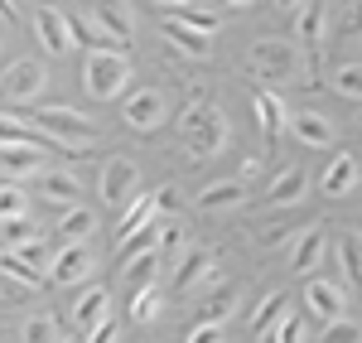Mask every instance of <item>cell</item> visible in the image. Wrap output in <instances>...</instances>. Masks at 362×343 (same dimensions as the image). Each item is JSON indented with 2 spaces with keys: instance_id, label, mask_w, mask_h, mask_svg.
Returning a JSON list of instances; mask_svg holds the SVG:
<instances>
[{
  "instance_id": "1",
  "label": "cell",
  "mask_w": 362,
  "mask_h": 343,
  "mask_svg": "<svg viewBox=\"0 0 362 343\" xmlns=\"http://www.w3.org/2000/svg\"><path fill=\"white\" fill-rule=\"evenodd\" d=\"M34 131L54 145V150H68V155H87L92 145L102 141L97 121L83 116V112H73V107H39V112H34Z\"/></svg>"
},
{
  "instance_id": "50",
  "label": "cell",
  "mask_w": 362,
  "mask_h": 343,
  "mask_svg": "<svg viewBox=\"0 0 362 343\" xmlns=\"http://www.w3.org/2000/svg\"><path fill=\"white\" fill-rule=\"evenodd\" d=\"M223 5H232V10H247V5H256V0H223Z\"/></svg>"
},
{
  "instance_id": "25",
  "label": "cell",
  "mask_w": 362,
  "mask_h": 343,
  "mask_svg": "<svg viewBox=\"0 0 362 343\" xmlns=\"http://www.w3.org/2000/svg\"><path fill=\"white\" fill-rule=\"evenodd\" d=\"M358 160L353 155H338V160H329V170H324V194L329 199H343V194H353L358 189Z\"/></svg>"
},
{
  "instance_id": "9",
  "label": "cell",
  "mask_w": 362,
  "mask_h": 343,
  "mask_svg": "<svg viewBox=\"0 0 362 343\" xmlns=\"http://www.w3.org/2000/svg\"><path fill=\"white\" fill-rule=\"evenodd\" d=\"M324 228H329V223H309L300 237H290V266H295L300 276H309L319 261L329 257V247H334V242H329V232H324Z\"/></svg>"
},
{
  "instance_id": "48",
  "label": "cell",
  "mask_w": 362,
  "mask_h": 343,
  "mask_svg": "<svg viewBox=\"0 0 362 343\" xmlns=\"http://www.w3.org/2000/svg\"><path fill=\"white\" fill-rule=\"evenodd\" d=\"M271 5H276V10H290V15H300V10H305V0H271Z\"/></svg>"
},
{
  "instance_id": "20",
  "label": "cell",
  "mask_w": 362,
  "mask_h": 343,
  "mask_svg": "<svg viewBox=\"0 0 362 343\" xmlns=\"http://www.w3.org/2000/svg\"><path fill=\"white\" fill-rule=\"evenodd\" d=\"M44 145H5L0 150V170L15 174V179H39L44 174Z\"/></svg>"
},
{
  "instance_id": "54",
  "label": "cell",
  "mask_w": 362,
  "mask_h": 343,
  "mask_svg": "<svg viewBox=\"0 0 362 343\" xmlns=\"http://www.w3.org/2000/svg\"><path fill=\"white\" fill-rule=\"evenodd\" d=\"M358 126H362V112H358Z\"/></svg>"
},
{
  "instance_id": "19",
  "label": "cell",
  "mask_w": 362,
  "mask_h": 343,
  "mask_svg": "<svg viewBox=\"0 0 362 343\" xmlns=\"http://www.w3.org/2000/svg\"><path fill=\"white\" fill-rule=\"evenodd\" d=\"M92 20L102 29H112L121 44H131V29H136V15L126 0H92Z\"/></svg>"
},
{
  "instance_id": "13",
  "label": "cell",
  "mask_w": 362,
  "mask_h": 343,
  "mask_svg": "<svg viewBox=\"0 0 362 343\" xmlns=\"http://www.w3.org/2000/svg\"><path fill=\"white\" fill-rule=\"evenodd\" d=\"M290 136L305 145V150H329V145L338 141L334 121L319 112H290Z\"/></svg>"
},
{
  "instance_id": "21",
  "label": "cell",
  "mask_w": 362,
  "mask_h": 343,
  "mask_svg": "<svg viewBox=\"0 0 362 343\" xmlns=\"http://www.w3.org/2000/svg\"><path fill=\"white\" fill-rule=\"evenodd\" d=\"M107 315H112V295H107V286H87L83 295H78V305H73V324H78V329H97Z\"/></svg>"
},
{
  "instance_id": "29",
  "label": "cell",
  "mask_w": 362,
  "mask_h": 343,
  "mask_svg": "<svg viewBox=\"0 0 362 343\" xmlns=\"http://www.w3.org/2000/svg\"><path fill=\"white\" fill-rule=\"evenodd\" d=\"M0 271L10 276V281H20V286H29V290H39L44 281H49V271H39V266H29L20 252H10V247H0Z\"/></svg>"
},
{
  "instance_id": "52",
  "label": "cell",
  "mask_w": 362,
  "mask_h": 343,
  "mask_svg": "<svg viewBox=\"0 0 362 343\" xmlns=\"http://www.w3.org/2000/svg\"><path fill=\"white\" fill-rule=\"evenodd\" d=\"M353 25H358V29H362V0H358V20H353Z\"/></svg>"
},
{
  "instance_id": "40",
  "label": "cell",
  "mask_w": 362,
  "mask_h": 343,
  "mask_svg": "<svg viewBox=\"0 0 362 343\" xmlns=\"http://www.w3.org/2000/svg\"><path fill=\"white\" fill-rule=\"evenodd\" d=\"M10 252H20V257L29 261V266H49V247H44V242H39V237H34V242H25V247H10Z\"/></svg>"
},
{
  "instance_id": "10",
  "label": "cell",
  "mask_w": 362,
  "mask_h": 343,
  "mask_svg": "<svg viewBox=\"0 0 362 343\" xmlns=\"http://www.w3.org/2000/svg\"><path fill=\"white\" fill-rule=\"evenodd\" d=\"M305 305L314 319H324V324H334V319L348 315V290L338 286V281H309L305 286Z\"/></svg>"
},
{
  "instance_id": "37",
  "label": "cell",
  "mask_w": 362,
  "mask_h": 343,
  "mask_svg": "<svg viewBox=\"0 0 362 343\" xmlns=\"http://www.w3.org/2000/svg\"><path fill=\"white\" fill-rule=\"evenodd\" d=\"M25 189H15V184H0V223H10V218H25Z\"/></svg>"
},
{
  "instance_id": "14",
  "label": "cell",
  "mask_w": 362,
  "mask_h": 343,
  "mask_svg": "<svg viewBox=\"0 0 362 343\" xmlns=\"http://www.w3.org/2000/svg\"><path fill=\"white\" fill-rule=\"evenodd\" d=\"M160 34H165L169 49H179V54L194 58V63L213 58V39H208V34H198V29H189V25H179L174 15H165V20H160Z\"/></svg>"
},
{
  "instance_id": "53",
  "label": "cell",
  "mask_w": 362,
  "mask_h": 343,
  "mask_svg": "<svg viewBox=\"0 0 362 343\" xmlns=\"http://www.w3.org/2000/svg\"><path fill=\"white\" fill-rule=\"evenodd\" d=\"M58 343H87V339H73V334H68V339H58Z\"/></svg>"
},
{
  "instance_id": "8",
  "label": "cell",
  "mask_w": 362,
  "mask_h": 343,
  "mask_svg": "<svg viewBox=\"0 0 362 343\" xmlns=\"http://www.w3.org/2000/svg\"><path fill=\"white\" fill-rule=\"evenodd\" d=\"M305 194H309V170L305 165H285V170L261 189V203H266V208H295Z\"/></svg>"
},
{
  "instance_id": "32",
  "label": "cell",
  "mask_w": 362,
  "mask_h": 343,
  "mask_svg": "<svg viewBox=\"0 0 362 343\" xmlns=\"http://www.w3.org/2000/svg\"><path fill=\"white\" fill-rule=\"evenodd\" d=\"M160 305H165V300H160L155 286L136 290V295H131V324H155V319H160Z\"/></svg>"
},
{
  "instance_id": "4",
  "label": "cell",
  "mask_w": 362,
  "mask_h": 343,
  "mask_svg": "<svg viewBox=\"0 0 362 343\" xmlns=\"http://www.w3.org/2000/svg\"><path fill=\"white\" fill-rule=\"evenodd\" d=\"M251 63L266 73V78H300L305 73V49L295 39H256L251 44Z\"/></svg>"
},
{
  "instance_id": "17",
  "label": "cell",
  "mask_w": 362,
  "mask_h": 343,
  "mask_svg": "<svg viewBox=\"0 0 362 343\" xmlns=\"http://www.w3.org/2000/svg\"><path fill=\"white\" fill-rule=\"evenodd\" d=\"M251 112H256V126L266 131V141H280L285 131H290V112H285V102H280L276 92H251Z\"/></svg>"
},
{
  "instance_id": "11",
  "label": "cell",
  "mask_w": 362,
  "mask_h": 343,
  "mask_svg": "<svg viewBox=\"0 0 362 343\" xmlns=\"http://www.w3.org/2000/svg\"><path fill=\"white\" fill-rule=\"evenodd\" d=\"M92 252H87V242H78V247H63L54 261H49V281L54 286H83L87 276H92Z\"/></svg>"
},
{
  "instance_id": "23",
  "label": "cell",
  "mask_w": 362,
  "mask_h": 343,
  "mask_svg": "<svg viewBox=\"0 0 362 343\" xmlns=\"http://www.w3.org/2000/svg\"><path fill=\"white\" fill-rule=\"evenodd\" d=\"M155 218H165V213H160V194H140V199L121 213V223H116V242L131 237V232H140V228H150Z\"/></svg>"
},
{
  "instance_id": "38",
  "label": "cell",
  "mask_w": 362,
  "mask_h": 343,
  "mask_svg": "<svg viewBox=\"0 0 362 343\" xmlns=\"http://www.w3.org/2000/svg\"><path fill=\"white\" fill-rule=\"evenodd\" d=\"M324 343H362V324L358 319H334V324H324Z\"/></svg>"
},
{
  "instance_id": "6",
  "label": "cell",
  "mask_w": 362,
  "mask_h": 343,
  "mask_svg": "<svg viewBox=\"0 0 362 343\" xmlns=\"http://www.w3.org/2000/svg\"><path fill=\"white\" fill-rule=\"evenodd\" d=\"M121 116H126V126H131V131H160V126H165V116H169V97L160 92V87H140V92L126 97Z\"/></svg>"
},
{
  "instance_id": "3",
  "label": "cell",
  "mask_w": 362,
  "mask_h": 343,
  "mask_svg": "<svg viewBox=\"0 0 362 343\" xmlns=\"http://www.w3.org/2000/svg\"><path fill=\"white\" fill-rule=\"evenodd\" d=\"M83 87L92 102H112L131 87V54H87Z\"/></svg>"
},
{
  "instance_id": "27",
  "label": "cell",
  "mask_w": 362,
  "mask_h": 343,
  "mask_svg": "<svg viewBox=\"0 0 362 343\" xmlns=\"http://www.w3.org/2000/svg\"><path fill=\"white\" fill-rule=\"evenodd\" d=\"M92 228H97V213H92V208H68V213L58 218V237H63V247L87 242V237H92Z\"/></svg>"
},
{
  "instance_id": "43",
  "label": "cell",
  "mask_w": 362,
  "mask_h": 343,
  "mask_svg": "<svg viewBox=\"0 0 362 343\" xmlns=\"http://www.w3.org/2000/svg\"><path fill=\"white\" fill-rule=\"evenodd\" d=\"M116 334H121V324L107 315L102 324H97V329H87V343H116Z\"/></svg>"
},
{
  "instance_id": "15",
  "label": "cell",
  "mask_w": 362,
  "mask_h": 343,
  "mask_svg": "<svg viewBox=\"0 0 362 343\" xmlns=\"http://www.w3.org/2000/svg\"><path fill=\"white\" fill-rule=\"evenodd\" d=\"M295 34L305 54H324V34H329V5L324 0H305V10L295 15Z\"/></svg>"
},
{
  "instance_id": "5",
  "label": "cell",
  "mask_w": 362,
  "mask_h": 343,
  "mask_svg": "<svg viewBox=\"0 0 362 343\" xmlns=\"http://www.w3.org/2000/svg\"><path fill=\"white\" fill-rule=\"evenodd\" d=\"M136 189H140V170H136V160H126V155H112L102 165V174H97V194H102L107 208H131Z\"/></svg>"
},
{
  "instance_id": "39",
  "label": "cell",
  "mask_w": 362,
  "mask_h": 343,
  "mask_svg": "<svg viewBox=\"0 0 362 343\" xmlns=\"http://www.w3.org/2000/svg\"><path fill=\"white\" fill-rule=\"evenodd\" d=\"M0 232H5V242H10V247L34 242V223H29V218H10V223H0Z\"/></svg>"
},
{
  "instance_id": "28",
  "label": "cell",
  "mask_w": 362,
  "mask_h": 343,
  "mask_svg": "<svg viewBox=\"0 0 362 343\" xmlns=\"http://www.w3.org/2000/svg\"><path fill=\"white\" fill-rule=\"evenodd\" d=\"M160 266H165L160 252H145V257L126 261V266H121V276H126V286H131V290H150L155 281H160Z\"/></svg>"
},
{
  "instance_id": "18",
  "label": "cell",
  "mask_w": 362,
  "mask_h": 343,
  "mask_svg": "<svg viewBox=\"0 0 362 343\" xmlns=\"http://www.w3.org/2000/svg\"><path fill=\"white\" fill-rule=\"evenodd\" d=\"M247 203V184L242 179H213L198 189V208L203 213H218V208H242Z\"/></svg>"
},
{
  "instance_id": "51",
  "label": "cell",
  "mask_w": 362,
  "mask_h": 343,
  "mask_svg": "<svg viewBox=\"0 0 362 343\" xmlns=\"http://www.w3.org/2000/svg\"><path fill=\"white\" fill-rule=\"evenodd\" d=\"M155 5H189V0H155Z\"/></svg>"
},
{
  "instance_id": "24",
  "label": "cell",
  "mask_w": 362,
  "mask_h": 343,
  "mask_svg": "<svg viewBox=\"0 0 362 343\" xmlns=\"http://www.w3.org/2000/svg\"><path fill=\"white\" fill-rule=\"evenodd\" d=\"M78 174H68V170H44L39 174V194L49 203H63V208H78Z\"/></svg>"
},
{
  "instance_id": "41",
  "label": "cell",
  "mask_w": 362,
  "mask_h": 343,
  "mask_svg": "<svg viewBox=\"0 0 362 343\" xmlns=\"http://www.w3.org/2000/svg\"><path fill=\"white\" fill-rule=\"evenodd\" d=\"M184 343H227V339H223V324H194Z\"/></svg>"
},
{
  "instance_id": "2",
  "label": "cell",
  "mask_w": 362,
  "mask_h": 343,
  "mask_svg": "<svg viewBox=\"0 0 362 343\" xmlns=\"http://www.w3.org/2000/svg\"><path fill=\"white\" fill-rule=\"evenodd\" d=\"M179 131H184V141H189V155H194V160H213V155H223L227 145H232V121H227L213 102H203V97H194V102L184 107Z\"/></svg>"
},
{
  "instance_id": "34",
  "label": "cell",
  "mask_w": 362,
  "mask_h": 343,
  "mask_svg": "<svg viewBox=\"0 0 362 343\" xmlns=\"http://www.w3.org/2000/svg\"><path fill=\"white\" fill-rule=\"evenodd\" d=\"M174 20H179V25H189V29H198V34H208V39H213L218 25H223L213 10H194V5H179V10H174Z\"/></svg>"
},
{
  "instance_id": "35",
  "label": "cell",
  "mask_w": 362,
  "mask_h": 343,
  "mask_svg": "<svg viewBox=\"0 0 362 343\" xmlns=\"http://www.w3.org/2000/svg\"><path fill=\"white\" fill-rule=\"evenodd\" d=\"M174 252L184 257V223L179 218H160V257L169 261Z\"/></svg>"
},
{
  "instance_id": "31",
  "label": "cell",
  "mask_w": 362,
  "mask_h": 343,
  "mask_svg": "<svg viewBox=\"0 0 362 343\" xmlns=\"http://www.w3.org/2000/svg\"><path fill=\"white\" fill-rule=\"evenodd\" d=\"M285 315H290V295H280V290H276V295H266V305L251 315V329H256V334H266V329H276Z\"/></svg>"
},
{
  "instance_id": "30",
  "label": "cell",
  "mask_w": 362,
  "mask_h": 343,
  "mask_svg": "<svg viewBox=\"0 0 362 343\" xmlns=\"http://www.w3.org/2000/svg\"><path fill=\"white\" fill-rule=\"evenodd\" d=\"M5 145H44V150H54V145L44 141L34 126H25L20 116H0V150H5Z\"/></svg>"
},
{
  "instance_id": "47",
  "label": "cell",
  "mask_w": 362,
  "mask_h": 343,
  "mask_svg": "<svg viewBox=\"0 0 362 343\" xmlns=\"http://www.w3.org/2000/svg\"><path fill=\"white\" fill-rule=\"evenodd\" d=\"M256 174H261V160H242V184H247V179H256Z\"/></svg>"
},
{
  "instance_id": "33",
  "label": "cell",
  "mask_w": 362,
  "mask_h": 343,
  "mask_svg": "<svg viewBox=\"0 0 362 343\" xmlns=\"http://www.w3.org/2000/svg\"><path fill=\"white\" fill-rule=\"evenodd\" d=\"M329 87L343 92V97H358V102H362V63H338L334 78H329Z\"/></svg>"
},
{
  "instance_id": "46",
  "label": "cell",
  "mask_w": 362,
  "mask_h": 343,
  "mask_svg": "<svg viewBox=\"0 0 362 343\" xmlns=\"http://www.w3.org/2000/svg\"><path fill=\"white\" fill-rule=\"evenodd\" d=\"M0 15H5L10 25H20V5H15V0H0Z\"/></svg>"
},
{
  "instance_id": "36",
  "label": "cell",
  "mask_w": 362,
  "mask_h": 343,
  "mask_svg": "<svg viewBox=\"0 0 362 343\" xmlns=\"http://www.w3.org/2000/svg\"><path fill=\"white\" fill-rule=\"evenodd\" d=\"M25 343H58V319L54 315H29L25 319Z\"/></svg>"
},
{
  "instance_id": "22",
  "label": "cell",
  "mask_w": 362,
  "mask_h": 343,
  "mask_svg": "<svg viewBox=\"0 0 362 343\" xmlns=\"http://www.w3.org/2000/svg\"><path fill=\"white\" fill-rule=\"evenodd\" d=\"M338 257V271L353 281V286H362V232H353V228H343L338 232V242L329 247Z\"/></svg>"
},
{
  "instance_id": "45",
  "label": "cell",
  "mask_w": 362,
  "mask_h": 343,
  "mask_svg": "<svg viewBox=\"0 0 362 343\" xmlns=\"http://www.w3.org/2000/svg\"><path fill=\"white\" fill-rule=\"evenodd\" d=\"M174 203H179V199H174V189H169V184H165V189H160V213H165V218H169V213H174Z\"/></svg>"
},
{
  "instance_id": "42",
  "label": "cell",
  "mask_w": 362,
  "mask_h": 343,
  "mask_svg": "<svg viewBox=\"0 0 362 343\" xmlns=\"http://www.w3.org/2000/svg\"><path fill=\"white\" fill-rule=\"evenodd\" d=\"M280 343H305V319H300V315L280 319Z\"/></svg>"
},
{
  "instance_id": "49",
  "label": "cell",
  "mask_w": 362,
  "mask_h": 343,
  "mask_svg": "<svg viewBox=\"0 0 362 343\" xmlns=\"http://www.w3.org/2000/svg\"><path fill=\"white\" fill-rule=\"evenodd\" d=\"M256 339H261V343H280V324H276V329H266V334H256Z\"/></svg>"
},
{
  "instance_id": "44",
  "label": "cell",
  "mask_w": 362,
  "mask_h": 343,
  "mask_svg": "<svg viewBox=\"0 0 362 343\" xmlns=\"http://www.w3.org/2000/svg\"><path fill=\"white\" fill-rule=\"evenodd\" d=\"M285 237H290V228H280V223H276V228H266V232H261V247H280Z\"/></svg>"
},
{
  "instance_id": "16",
  "label": "cell",
  "mask_w": 362,
  "mask_h": 343,
  "mask_svg": "<svg viewBox=\"0 0 362 343\" xmlns=\"http://www.w3.org/2000/svg\"><path fill=\"white\" fill-rule=\"evenodd\" d=\"M0 92H5L10 102H34V97L44 92V68H39V63H29V58L10 63V73H5Z\"/></svg>"
},
{
  "instance_id": "7",
  "label": "cell",
  "mask_w": 362,
  "mask_h": 343,
  "mask_svg": "<svg viewBox=\"0 0 362 343\" xmlns=\"http://www.w3.org/2000/svg\"><path fill=\"white\" fill-rule=\"evenodd\" d=\"M34 34H39V44L49 49L54 58H63V54H73V25H68V15L63 10H54V5H39L34 10Z\"/></svg>"
},
{
  "instance_id": "12",
  "label": "cell",
  "mask_w": 362,
  "mask_h": 343,
  "mask_svg": "<svg viewBox=\"0 0 362 343\" xmlns=\"http://www.w3.org/2000/svg\"><path fill=\"white\" fill-rule=\"evenodd\" d=\"M213 266H218V252H213V247H189V252L179 257V271H174V290H179V295L198 290L213 276Z\"/></svg>"
},
{
  "instance_id": "26",
  "label": "cell",
  "mask_w": 362,
  "mask_h": 343,
  "mask_svg": "<svg viewBox=\"0 0 362 343\" xmlns=\"http://www.w3.org/2000/svg\"><path fill=\"white\" fill-rule=\"evenodd\" d=\"M237 300H242V286H237V281H227L223 290L203 295V305H198V324H223V319L237 310Z\"/></svg>"
}]
</instances>
